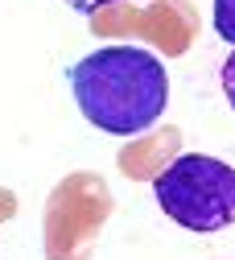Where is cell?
Returning a JSON list of instances; mask_svg holds the SVG:
<instances>
[{
	"mask_svg": "<svg viewBox=\"0 0 235 260\" xmlns=\"http://www.w3.org/2000/svg\"><path fill=\"white\" fill-rule=\"evenodd\" d=\"M71 9H79V13H95V9H108V5H120V0H66Z\"/></svg>",
	"mask_w": 235,
	"mask_h": 260,
	"instance_id": "obj_5",
	"label": "cell"
},
{
	"mask_svg": "<svg viewBox=\"0 0 235 260\" xmlns=\"http://www.w3.org/2000/svg\"><path fill=\"white\" fill-rule=\"evenodd\" d=\"M157 207L186 232H223L235 223V170L207 153H182L153 178Z\"/></svg>",
	"mask_w": 235,
	"mask_h": 260,
	"instance_id": "obj_2",
	"label": "cell"
},
{
	"mask_svg": "<svg viewBox=\"0 0 235 260\" xmlns=\"http://www.w3.org/2000/svg\"><path fill=\"white\" fill-rule=\"evenodd\" d=\"M223 91H227V104L235 108V54L223 62Z\"/></svg>",
	"mask_w": 235,
	"mask_h": 260,
	"instance_id": "obj_4",
	"label": "cell"
},
{
	"mask_svg": "<svg viewBox=\"0 0 235 260\" xmlns=\"http://www.w3.org/2000/svg\"><path fill=\"white\" fill-rule=\"evenodd\" d=\"M211 25H215V34L235 50V0H211Z\"/></svg>",
	"mask_w": 235,
	"mask_h": 260,
	"instance_id": "obj_3",
	"label": "cell"
},
{
	"mask_svg": "<svg viewBox=\"0 0 235 260\" xmlns=\"http://www.w3.org/2000/svg\"><path fill=\"white\" fill-rule=\"evenodd\" d=\"M71 95L99 133L137 137L161 120L170 104V75L161 58L141 46H104L71 67Z\"/></svg>",
	"mask_w": 235,
	"mask_h": 260,
	"instance_id": "obj_1",
	"label": "cell"
}]
</instances>
